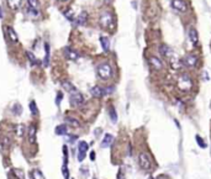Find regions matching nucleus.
<instances>
[{
  "mask_svg": "<svg viewBox=\"0 0 211 179\" xmlns=\"http://www.w3.org/2000/svg\"><path fill=\"white\" fill-rule=\"evenodd\" d=\"M98 74L101 79H109L112 76V69L110 67V64L104 63V64H100L98 67Z\"/></svg>",
  "mask_w": 211,
  "mask_h": 179,
  "instance_id": "f257e3e1",
  "label": "nucleus"
},
{
  "mask_svg": "<svg viewBox=\"0 0 211 179\" xmlns=\"http://www.w3.org/2000/svg\"><path fill=\"white\" fill-rule=\"evenodd\" d=\"M138 163L141 166L142 169H146V170H149L152 168V159L151 157L148 156L147 153H140L138 156Z\"/></svg>",
  "mask_w": 211,
  "mask_h": 179,
  "instance_id": "f03ea898",
  "label": "nucleus"
},
{
  "mask_svg": "<svg viewBox=\"0 0 211 179\" xmlns=\"http://www.w3.org/2000/svg\"><path fill=\"white\" fill-rule=\"evenodd\" d=\"M100 25L104 29H110L112 26V16L109 12H104L100 18Z\"/></svg>",
  "mask_w": 211,
  "mask_h": 179,
  "instance_id": "7ed1b4c3",
  "label": "nucleus"
},
{
  "mask_svg": "<svg viewBox=\"0 0 211 179\" xmlns=\"http://www.w3.org/2000/svg\"><path fill=\"white\" fill-rule=\"evenodd\" d=\"M87 151H88V143L85 141L79 142V146H78V161L79 162L84 161L85 154H87Z\"/></svg>",
  "mask_w": 211,
  "mask_h": 179,
  "instance_id": "20e7f679",
  "label": "nucleus"
},
{
  "mask_svg": "<svg viewBox=\"0 0 211 179\" xmlns=\"http://www.w3.org/2000/svg\"><path fill=\"white\" fill-rule=\"evenodd\" d=\"M69 100H71V104L73 105V106H79V105H82L84 103V98L80 93L74 92V93H72Z\"/></svg>",
  "mask_w": 211,
  "mask_h": 179,
  "instance_id": "39448f33",
  "label": "nucleus"
},
{
  "mask_svg": "<svg viewBox=\"0 0 211 179\" xmlns=\"http://www.w3.org/2000/svg\"><path fill=\"white\" fill-rule=\"evenodd\" d=\"M172 7L180 12L187 11V9H188L187 3H185L184 0H172Z\"/></svg>",
  "mask_w": 211,
  "mask_h": 179,
  "instance_id": "423d86ee",
  "label": "nucleus"
},
{
  "mask_svg": "<svg viewBox=\"0 0 211 179\" xmlns=\"http://www.w3.org/2000/svg\"><path fill=\"white\" fill-rule=\"evenodd\" d=\"M190 85H191V82H190V78L189 77H187V76L180 77V79H179V87H180V89H183V90H189Z\"/></svg>",
  "mask_w": 211,
  "mask_h": 179,
  "instance_id": "0eeeda50",
  "label": "nucleus"
},
{
  "mask_svg": "<svg viewBox=\"0 0 211 179\" xmlns=\"http://www.w3.org/2000/svg\"><path fill=\"white\" fill-rule=\"evenodd\" d=\"M188 36H189V40L191 41V43L194 46H196L198 42H199V35H198V31L194 29V27H190L189 31H188Z\"/></svg>",
  "mask_w": 211,
  "mask_h": 179,
  "instance_id": "6e6552de",
  "label": "nucleus"
},
{
  "mask_svg": "<svg viewBox=\"0 0 211 179\" xmlns=\"http://www.w3.org/2000/svg\"><path fill=\"white\" fill-rule=\"evenodd\" d=\"M64 56H65V58H68L69 61H77L79 58V54L75 51H73L72 48H68V47L64 48Z\"/></svg>",
  "mask_w": 211,
  "mask_h": 179,
  "instance_id": "1a4fd4ad",
  "label": "nucleus"
},
{
  "mask_svg": "<svg viewBox=\"0 0 211 179\" xmlns=\"http://www.w3.org/2000/svg\"><path fill=\"white\" fill-rule=\"evenodd\" d=\"M6 34H7V37H9V40L12 43H18V41H19L18 34H16L15 30L11 26H6Z\"/></svg>",
  "mask_w": 211,
  "mask_h": 179,
  "instance_id": "9d476101",
  "label": "nucleus"
},
{
  "mask_svg": "<svg viewBox=\"0 0 211 179\" xmlns=\"http://www.w3.org/2000/svg\"><path fill=\"white\" fill-rule=\"evenodd\" d=\"M151 64H152V67H153L156 70H162L163 69V67H164V64H163V61H161L158 58V57H152L151 58Z\"/></svg>",
  "mask_w": 211,
  "mask_h": 179,
  "instance_id": "9b49d317",
  "label": "nucleus"
},
{
  "mask_svg": "<svg viewBox=\"0 0 211 179\" xmlns=\"http://www.w3.org/2000/svg\"><path fill=\"white\" fill-rule=\"evenodd\" d=\"M159 52H161V54L163 57H165V58H171V57L174 54L173 51H172V48L168 47L167 45H162L161 47H159Z\"/></svg>",
  "mask_w": 211,
  "mask_h": 179,
  "instance_id": "f8f14e48",
  "label": "nucleus"
},
{
  "mask_svg": "<svg viewBox=\"0 0 211 179\" xmlns=\"http://www.w3.org/2000/svg\"><path fill=\"white\" fill-rule=\"evenodd\" d=\"M184 64H185V66H188V67H195L198 64V58L195 56L189 54V56H187L184 58Z\"/></svg>",
  "mask_w": 211,
  "mask_h": 179,
  "instance_id": "ddd939ff",
  "label": "nucleus"
},
{
  "mask_svg": "<svg viewBox=\"0 0 211 179\" xmlns=\"http://www.w3.org/2000/svg\"><path fill=\"white\" fill-rule=\"evenodd\" d=\"M27 138H29V142L30 143H36V127L33 126V125L29 127Z\"/></svg>",
  "mask_w": 211,
  "mask_h": 179,
  "instance_id": "4468645a",
  "label": "nucleus"
},
{
  "mask_svg": "<svg viewBox=\"0 0 211 179\" xmlns=\"http://www.w3.org/2000/svg\"><path fill=\"white\" fill-rule=\"evenodd\" d=\"M90 92H91V95L94 98H101V96L105 95V90L101 87H93Z\"/></svg>",
  "mask_w": 211,
  "mask_h": 179,
  "instance_id": "2eb2a0df",
  "label": "nucleus"
},
{
  "mask_svg": "<svg viewBox=\"0 0 211 179\" xmlns=\"http://www.w3.org/2000/svg\"><path fill=\"white\" fill-rule=\"evenodd\" d=\"M7 6H9L12 11L19 10V7L21 6V0H7Z\"/></svg>",
  "mask_w": 211,
  "mask_h": 179,
  "instance_id": "dca6fc26",
  "label": "nucleus"
},
{
  "mask_svg": "<svg viewBox=\"0 0 211 179\" xmlns=\"http://www.w3.org/2000/svg\"><path fill=\"white\" fill-rule=\"evenodd\" d=\"M62 87H63L64 90L69 92V93H74V92H77V89H75V87H74L71 82H68V80H64V82H62Z\"/></svg>",
  "mask_w": 211,
  "mask_h": 179,
  "instance_id": "f3484780",
  "label": "nucleus"
},
{
  "mask_svg": "<svg viewBox=\"0 0 211 179\" xmlns=\"http://www.w3.org/2000/svg\"><path fill=\"white\" fill-rule=\"evenodd\" d=\"M112 140H114V137H112V135H110V134H106L105 136H104V140H103V142H101V147H109V146L111 145V142H112Z\"/></svg>",
  "mask_w": 211,
  "mask_h": 179,
  "instance_id": "a211bd4d",
  "label": "nucleus"
},
{
  "mask_svg": "<svg viewBox=\"0 0 211 179\" xmlns=\"http://www.w3.org/2000/svg\"><path fill=\"white\" fill-rule=\"evenodd\" d=\"M87 20H88V14H87L85 11H83V12H80L79 16H78L77 23H78V25H85Z\"/></svg>",
  "mask_w": 211,
  "mask_h": 179,
  "instance_id": "6ab92c4d",
  "label": "nucleus"
},
{
  "mask_svg": "<svg viewBox=\"0 0 211 179\" xmlns=\"http://www.w3.org/2000/svg\"><path fill=\"white\" fill-rule=\"evenodd\" d=\"M65 124H68L69 126H72V127H79V121L77 120V119H74V117H65Z\"/></svg>",
  "mask_w": 211,
  "mask_h": 179,
  "instance_id": "aec40b11",
  "label": "nucleus"
},
{
  "mask_svg": "<svg viewBox=\"0 0 211 179\" xmlns=\"http://www.w3.org/2000/svg\"><path fill=\"white\" fill-rule=\"evenodd\" d=\"M100 43H101V46H103V50L105 51V52H107L109 51V48H110V45H109V38L107 37H100Z\"/></svg>",
  "mask_w": 211,
  "mask_h": 179,
  "instance_id": "412c9836",
  "label": "nucleus"
},
{
  "mask_svg": "<svg viewBox=\"0 0 211 179\" xmlns=\"http://www.w3.org/2000/svg\"><path fill=\"white\" fill-rule=\"evenodd\" d=\"M29 106H30V110H31V114L32 115H38V109H37V105H36V101L35 100H31L30 104H29Z\"/></svg>",
  "mask_w": 211,
  "mask_h": 179,
  "instance_id": "4be33fe9",
  "label": "nucleus"
},
{
  "mask_svg": "<svg viewBox=\"0 0 211 179\" xmlns=\"http://www.w3.org/2000/svg\"><path fill=\"white\" fill-rule=\"evenodd\" d=\"M67 131H68V127L65 125H60L56 127V135H65Z\"/></svg>",
  "mask_w": 211,
  "mask_h": 179,
  "instance_id": "5701e85b",
  "label": "nucleus"
},
{
  "mask_svg": "<svg viewBox=\"0 0 211 179\" xmlns=\"http://www.w3.org/2000/svg\"><path fill=\"white\" fill-rule=\"evenodd\" d=\"M45 51H46V56H45L43 64H45V67H47L48 66V58H49V46H48V43H45Z\"/></svg>",
  "mask_w": 211,
  "mask_h": 179,
  "instance_id": "b1692460",
  "label": "nucleus"
},
{
  "mask_svg": "<svg viewBox=\"0 0 211 179\" xmlns=\"http://www.w3.org/2000/svg\"><path fill=\"white\" fill-rule=\"evenodd\" d=\"M26 56H27V58L30 59V62H31L32 64H37V63H38V62H37V58H36L35 54H33L32 52L27 51V52H26Z\"/></svg>",
  "mask_w": 211,
  "mask_h": 179,
  "instance_id": "393cba45",
  "label": "nucleus"
},
{
  "mask_svg": "<svg viewBox=\"0 0 211 179\" xmlns=\"http://www.w3.org/2000/svg\"><path fill=\"white\" fill-rule=\"evenodd\" d=\"M32 177H33V179H45L43 174H42L38 169H33L32 170Z\"/></svg>",
  "mask_w": 211,
  "mask_h": 179,
  "instance_id": "a878e982",
  "label": "nucleus"
},
{
  "mask_svg": "<svg viewBox=\"0 0 211 179\" xmlns=\"http://www.w3.org/2000/svg\"><path fill=\"white\" fill-rule=\"evenodd\" d=\"M27 5L29 7H32V9H38V0H27Z\"/></svg>",
  "mask_w": 211,
  "mask_h": 179,
  "instance_id": "bb28decb",
  "label": "nucleus"
},
{
  "mask_svg": "<svg viewBox=\"0 0 211 179\" xmlns=\"http://www.w3.org/2000/svg\"><path fill=\"white\" fill-rule=\"evenodd\" d=\"M109 112H110V117H111V121H112V123H116V121H117V114H116L115 109H114V108H111V109H110V111H109Z\"/></svg>",
  "mask_w": 211,
  "mask_h": 179,
  "instance_id": "cd10ccee",
  "label": "nucleus"
},
{
  "mask_svg": "<svg viewBox=\"0 0 211 179\" xmlns=\"http://www.w3.org/2000/svg\"><path fill=\"white\" fill-rule=\"evenodd\" d=\"M24 132H25V126L24 125H19L18 127H16V135L18 136H24Z\"/></svg>",
  "mask_w": 211,
  "mask_h": 179,
  "instance_id": "c85d7f7f",
  "label": "nucleus"
},
{
  "mask_svg": "<svg viewBox=\"0 0 211 179\" xmlns=\"http://www.w3.org/2000/svg\"><path fill=\"white\" fill-rule=\"evenodd\" d=\"M14 112L16 114V115H20V114L22 112V106L20 104H15V106H14Z\"/></svg>",
  "mask_w": 211,
  "mask_h": 179,
  "instance_id": "c756f323",
  "label": "nucleus"
},
{
  "mask_svg": "<svg viewBox=\"0 0 211 179\" xmlns=\"http://www.w3.org/2000/svg\"><path fill=\"white\" fill-rule=\"evenodd\" d=\"M64 16H65V18L68 19L69 21H73V20H74V14H73V11H71V10L65 11V12H64Z\"/></svg>",
  "mask_w": 211,
  "mask_h": 179,
  "instance_id": "7c9ffc66",
  "label": "nucleus"
},
{
  "mask_svg": "<svg viewBox=\"0 0 211 179\" xmlns=\"http://www.w3.org/2000/svg\"><path fill=\"white\" fill-rule=\"evenodd\" d=\"M12 172H14V174H16V177H18L19 179H25V178H24V172H22V170H20V169H14Z\"/></svg>",
  "mask_w": 211,
  "mask_h": 179,
  "instance_id": "2f4dec72",
  "label": "nucleus"
},
{
  "mask_svg": "<svg viewBox=\"0 0 211 179\" xmlns=\"http://www.w3.org/2000/svg\"><path fill=\"white\" fill-rule=\"evenodd\" d=\"M196 142H198V145L200 146L201 148H205V147H206V143L201 140V137H200V136H196Z\"/></svg>",
  "mask_w": 211,
  "mask_h": 179,
  "instance_id": "473e14b6",
  "label": "nucleus"
},
{
  "mask_svg": "<svg viewBox=\"0 0 211 179\" xmlns=\"http://www.w3.org/2000/svg\"><path fill=\"white\" fill-rule=\"evenodd\" d=\"M1 143H3V146L5 148H7L10 146V140L7 137H3V140H1Z\"/></svg>",
  "mask_w": 211,
  "mask_h": 179,
  "instance_id": "72a5a7b5",
  "label": "nucleus"
},
{
  "mask_svg": "<svg viewBox=\"0 0 211 179\" xmlns=\"http://www.w3.org/2000/svg\"><path fill=\"white\" fill-rule=\"evenodd\" d=\"M62 98H63V94H62V93H58V94H57V99H56V104H57V105L61 104Z\"/></svg>",
  "mask_w": 211,
  "mask_h": 179,
  "instance_id": "f704fd0d",
  "label": "nucleus"
},
{
  "mask_svg": "<svg viewBox=\"0 0 211 179\" xmlns=\"http://www.w3.org/2000/svg\"><path fill=\"white\" fill-rule=\"evenodd\" d=\"M90 158H91V161H94V159H95V153H94V152H91V153H90Z\"/></svg>",
  "mask_w": 211,
  "mask_h": 179,
  "instance_id": "c9c22d12",
  "label": "nucleus"
},
{
  "mask_svg": "<svg viewBox=\"0 0 211 179\" xmlns=\"http://www.w3.org/2000/svg\"><path fill=\"white\" fill-rule=\"evenodd\" d=\"M4 18V14H3V9H1V6H0V19H3Z\"/></svg>",
  "mask_w": 211,
  "mask_h": 179,
  "instance_id": "e433bc0d",
  "label": "nucleus"
},
{
  "mask_svg": "<svg viewBox=\"0 0 211 179\" xmlns=\"http://www.w3.org/2000/svg\"><path fill=\"white\" fill-rule=\"evenodd\" d=\"M158 179H169V178H168L167 175H159V178Z\"/></svg>",
  "mask_w": 211,
  "mask_h": 179,
  "instance_id": "4c0bfd02",
  "label": "nucleus"
},
{
  "mask_svg": "<svg viewBox=\"0 0 211 179\" xmlns=\"http://www.w3.org/2000/svg\"><path fill=\"white\" fill-rule=\"evenodd\" d=\"M119 179H122V177H120V178H119Z\"/></svg>",
  "mask_w": 211,
  "mask_h": 179,
  "instance_id": "58836bf2",
  "label": "nucleus"
},
{
  "mask_svg": "<svg viewBox=\"0 0 211 179\" xmlns=\"http://www.w3.org/2000/svg\"><path fill=\"white\" fill-rule=\"evenodd\" d=\"M60 1H64V0H60Z\"/></svg>",
  "mask_w": 211,
  "mask_h": 179,
  "instance_id": "ea45409f",
  "label": "nucleus"
}]
</instances>
